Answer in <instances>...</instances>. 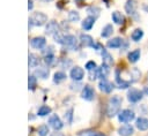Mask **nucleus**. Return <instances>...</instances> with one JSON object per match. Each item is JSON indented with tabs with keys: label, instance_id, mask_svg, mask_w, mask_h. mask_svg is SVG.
I'll use <instances>...</instances> for the list:
<instances>
[{
	"label": "nucleus",
	"instance_id": "obj_36",
	"mask_svg": "<svg viewBox=\"0 0 148 136\" xmlns=\"http://www.w3.org/2000/svg\"><path fill=\"white\" fill-rule=\"evenodd\" d=\"M94 131L88 129V130H83V131H80L79 133V136H94Z\"/></svg>",
	"mask_w": 148,
	"mask_h": 136
},
{
	"label": "nucleus",
	"instance_id": "obj_26",
	"mask_svg": "<svg viewBox=\"0 0 148 136\" xmlns=\"http://www.w3.org/2000/svg\"><path fill=\"white\" fill-rule=\"evenodd\" d=\"M112 32H113V27H112V24H106V25L102 29L101 36H102L103 38H108V37H110V36L112 35Z\"/></svg>",
	"mask_w": 148,
	"mask_h": 136
},
{
	"label": "nucleus",
	"instance_id": "obj_32",
	"mask_svg": "<svg viewBox=\"0 0 148 136\" xmlns=\"http://www.w3.org/2000/svg\"><path fill=\"white\" fill-rule=\"evenodd\" d=\"M37 84V78L35 75H30L28 78V85H29V90H34L36 88Z\"/></svg>",
	"mask_w": 148,
	"mask_h": 136
},
{
	"label": "nucleus",
	"instance_id": "obj_23",
	"mask_svg": "<svg viewBox=\"0 0 148 136\" xmlns=\"http://www.w3.org/2000/svg\"><path fill=\"white\" fill-rule=\"evenodd\" d=\"M111 17H112V21L116 23V24H124L125 23V17H124V15L120 13V12H113L112 13V15H111Z\"/></svg>",
	"mask_w": 148,
	"mask_h": 136
},
{
	"label": "nucleus",
	"instance_id": "obj_38",
	"mask_svg": "<svg viewBox=\"0 0 148 136\" xmlns=\"http://www.w3.org/2000/svg\"><path fill=\"white\" fill-rule=\"evenodd\" d=\"M50 136H65V135H64V134H61V133H59V131H57V130H56V133H52V134H51V135H50Z\"/></svg>",
	"mask_w": 148,
	"mask_h": 136
},
{
	"label": "nucleus",
	"instance_id": "obj_14",
	"mask_svg": "<svg viewBox=\"0 0 148 136\" xmlns=\"http://www.w3.org/2000/svg\"><path fill=\"white\" fill-rule=\"evenodd\" d=\"M96 73H97V77H99L101 80H105L106 76L110 73V66H108L105 63H102L101 67H97Z\"/></svg>",
	"mask_w": 148,
	"mask_h": 136
},
{
	"label": "nucleus",
	"instance_id": "obj_9",
	"mask_svg": "<svg viewBox=\"0 0 148 136\" xmlns=\"http://www.w3.org/2000/svg\"><path fill=\"white\" fill-rule=\"evenodd\" d=\"M49 124L54 129V130H60L62 127H64V123L61 121V119L57 115V114H53L49 118Z\"/></svg>",
	"mask_w": 148,
	"mask_h": 136
},
{
	"label": "nucleus",
	"instance_id": "obj_3",
	"mask_svg": "<svg viewBox=\"0 0 148 136\" xmlns=\"http://www.w3.org/2000/svg\"><path fill=\"white\" fill-rule=\"evenodd\" d=\"M143 91L142 90H139V89H135V88H131L128 91H127V100L130 103H139L142 98H143Z\"/></svg>",
	"mask_w": 148,
	"mask_h": 136
},
{
	"label": "nucleus",
	"instance_id": "obj_33",
	"mask_svg": "<svg viewBox=\"0 0 148 136\" xmlns=\"http://www.w3.org/2000/svg\"><path fill=\"white\" fill-rule=\"evenodd\" d=\"M84 68H86L88 71H92V70H95V69L97 68V65H96L95 61H88V62L86 63Z\"/></svg>",
	"mask_w": 148,
	"mask_h": 136
},
{
	"label": "nucleus",
	"instance_id": "obj_40",
	"mask_svg": "<svg viewBox=\"0 0 148 136\" xmlns=\"http://www.w3.org/2000/svg\"><path fill=\"white\" fill-rule=\"evenodd\" d=\"M32 7H34L32 0H29V1H28V8H29V9H32Z\"/></svg>",
	"mask_w": 148,
	"mask_h": 136
},
{
	"label": "nucleus",
	"instance_id": "obj_29",
	"mask_svg": "<svg viewBox=\"0 0 148 136\" xmlns=\"http://www.w3.org/2000/svg\"><path fill=\"white\" fill-rule=\"evenodd\" d=\"M51 113V107H49V106H46V105H42L39 108H38V111H37V114L39 115V116H45V115H47V114H50Z\"/></svg>",
	"mask_w": 148,
	"mask_h": 136
},
{
	"label": "nucleus",
	"instance_id": "obj_31",
	"mask_svg": "<svg viewBox=\"0 0 148 136\" xmlns=\"http://www.w3.org/2000/svg\"><path fill=\"white\" fill-rule=\"evenodd\" d=\"M80 20V14L76 12V10H71L68 13V21L71 22H76Z\"/></svg>",
	"mask_w": 148,
	"mask_h": 136
},
{
	"label": "nucleus",
	"instance_id": "obj_1",
	"mask_svg": "<svg viewBox=\"0 0 148 136\" xmlns=\"http://www.w3.org/2000/svg\"><path fill=\"white\" fill-rule=\"evenodd\" d=\"M121 103H123V99L119 96H117V95L112 96L109 99V103L106 105V114H108V116L113 118V116L118 115L119 112H120V108H121Z\"/></svg>",
	"mask_w": 148,
	"mask_h": 136
},
{
	"label": "nucleus",
	"instance_id": "obj_20",
	"mask_svg": "<svg viewBox=\"0 0 148 136\" xmlns=\"http://www.w3.org/2000/svg\"><path fill=\"white\" fill-rule=\"evenodd\" d=\"M58 31H59V25L57 24L56 21H51V22L47 23L46 29H45V33H46V35H52V36H53V35H56Z\"/></svg>",
	"mask_w": 148,
	"mask_h": 136
},
{
	"label": "nucleus",
	"instance_id": "obj_35",
	"mask_svg": "<svg viewBox=\"0 0 148 136\" xmlns=\"http://www.w3.org/2000/svg\"><path fill=\"white\" fill-rule=\"evenodd\" d=\"M44 61L46 65H51L54 61V54H49V55H44Z\"/></svg>",
	"mask_w": 148,
	"mask_h": 136
},
{
	"label": "nucleus",
	"instance_id": "obj_21",
	"mask_svg": "<svg viewBox=\"0 0 148 136\" xmlns=\"http://www.w3.org/2000/svg\"><path fill=\"white\" fill-rule=\"evenodd\" d=\"M35 76L36 77H39V78H43V80H45V78H47L49 77V74H50V70H49V68L47 67H38V68H36L35 69Z\"/></svg>",
	"mask_w": 148,
	"mask_h": 136
},
{
	"label": "nucleus",
	"instance_id": "obj_30",
	"mask_svg": "<svg viewBox=\"0 0 148 136\" xmlns=\"http://www.w3.org/2000/svg\"><path fill=\"white\" fill-rule=\"evenodd\" d=\"M37 133H38L39 136H47L49 133H50L49 126H47V124H42V126H39L38 129H37Z\"/></svg>",
	"mask_w": 148,
	"mask_h": 136
},
{
	"label": "nucleus",
	"instance_id": "obj_34",
	"mask_svg": "<svg viewBox=\"0 0 148 136\" xmlns=\"http://www.w3.org/2000/svg\"><path fill=\"white\" fill-rule=\"evenodd\" d=\"M65 120H66V122H68V123L72 122V120H73V108H69V109L65 113Z\"/></svg>",
	"mask_w": 148,
	"mask_h": 136
},
{
	"label": "nucleus",
	"instance_id": "obj_4",
	"mask_svg": "<svg viewBox=\"0 0 148 136\" xmlns=\"http://www.w3.org/2000/svg\"><path fill=\"white\" fill-rule=\"evenodd\" d=\"M134 119H135V113H134V111H132L130 108H125V109L120 111L118 114V120L121 123H130Z\"/></svg>",
	"mask_w": 148,
	"mask_h": 136
},
{
	"label": "nucleus",
	"instance_id": "obj_27",
	"mask_svg": "<svg viewBox=\"0 0 148 136\" xmlns=\"http://www.w3.org/2000/svg\"><path fill=\"white\" fill-rule=\"evenodd\" d=\"M87 13L90 15V16H94L95 18L99 15V13H101V8L99 7H97V6H89L88 8H87Z\"/></svg>",
	"mask_w": 148,
	"mask_h": 136
},
{
	"label": "nucleus",
	"instance_id": "obj_24",
	"mask_svg": "<svg viewBox=\"0 0 148 136\" xmlns=\"http://www.w3.org/2000/svg\"><path fill=\"white\" fill-rule=\"evenodd\" d=\"M142 37H143V30H142V29H140V28L135 29V30L131 33V38H132V40H133V41H135V43L140 41V40L142 39Z\"/></svg>",
	"mask_w": 148,
	"mask_h": 136
},
{
	"label": "nucleus",
	"instance_id": "obj_19",
	"mask_svg": "<svg viewBox=\"0 0 148 136\" xmlns=\"http://www.w3.org/2000/svg\"><path fill=\"white\" fill-rule=\"evenodd\" d=\"M140 56H141V50H140V48H135V50L131 51V52L127 54V59H128V61H130L131 63L138 62L139 59H140Z\"/></svg>",
	"mask_w": 148,
	"mask_h": 136
},
{
	"label": "nucleus",
	"instance_id": "obj_22",
	"mask_svg": "<svg viewBox=\"0 0 148 136\" xmlns=\"http://www.w3.org/2000/svg\"><path fill=\"white\" fill-rule=\"evenodd\" d=\"M101 53H102V58H103V63H105L108 66H112L113 65V58H112V55L104 47L101 51Z\"/></svg>",
	"mask_w": 148,
	"mask_h": 136
},
{
	"label": "nucleus",
	"instance_id": "obj_39",
	"mask_svg": "<svg viewBox=\"0 0 148 136\" xmlns=\"http://www.w3.org/2000/svg\"><path fill=\"white\" fill-rule=\"evenodd\" d=\"M142 91H143V93H145L146 96H148V85H146V86H143V89H142Z\"/></svg>",
	"mask_w": 148,
	"mask_h": 136
},
{
	"label": "nucleus",
	"instance_id": "obj_17",
	"mask_svg": "<svg viewBox=\"0 0 148 136\" xmlns=\"http://www.w3.org/2000/svg\"><path fill=\"white\" fill-rule=\"evenodd\" d=\"M135 127L141 130V131H146L148 130V119L145 116H140L135 120Z\"/></svg>",
	"mask_w": 148,
	"mask_h": 136
},
{
	"label": "nucleus",
	"instance_id": "obj_8",
	"mask_svg": "<svg viewBox=\"0 0 148 136\" xmlns=\"http://www.w3.org/2000/svg\"><path fill=\"white\" fill-rule=\"evenodd\" d=\"M80 43L84 47H91V48H94L95 45H96V41L92 39V37L87 35V33H81L80 35Z\"/></svg>",
	"mask_w": 148,
	"mask_h": 136
},
{
	"label": "nucleus",
	"instance_id": "obj_2",
	"mask_svg": "<svg viewBox=\"0 0 148 136\" xmlns=\"http://www.w3.org/2000/svg\"><path fill=\"white\" fill-rule=\"evenodd\" d=\"M29 22H30V27H31V25L42 27V25H44V24L47 22V16H46L44 13L37 12V13H35V14L29 18Z\"/></svg>",
	"mask_w": 148,
	"mask_h": 136
},
{
	"label": "nucleus",
	"instance_id": "obj_43",
	"mask_svg": "<svg viewBox=\"0 0 148 136\" xmlns=\"http://www.w3.org/2000/svg\"><path fill=\"white\" fill-rule=\"evenodd\" d=\"M42 1H44V2H50V1H52V0H42Z\"/></svg>",
	"mask_w": 148,
	"mask_h": 136
},
{
	"label": "nucleus",
	"instance_id": "obj_42",
	"mask_svg": "<svg viewBox=\"0 0 148 136\" xmlns=\"http://www.w3.org/2000/svg\"><path fill=\"white\" fill-rule=\"evenodd\" d=\"M74 1H75V2H77V3H79V2H82V1H84V0H74Z\"/></svg>",
	"mask_w": 148,
	"mask_h": 136
},
{
	"label": "nucleus",
	"instance_id": "obj_16",
	"mask_svg": "<svg viewBox=\"0 0 148 136\" xmlns=\"http://www.w3.org/2000/svg\"><path fill=\"white\" fill-rule=\"evenodd\" d=\"M95 17L94 16H87L82 22H81V27H82V29L83 30H86V31H89V30H91V28L94 27V24H95Z\"/></svg>",
	"mask_w": 148,
	"mask_h": 136
},
{
	"label": "nucleus",
	"instance_id": "obj_11",
	"mask_svg": "<svg viewBox=\"0 0 148 136\" xmlns=\"http://www.w3.org/2000/svg\"><path fill=\"white\" fill-rule=\"evenodd\" d=\"M136 8H138V3H136L135 0H127L126 1V3H125V12L130 16H135Z\"/></svg>",
	"mask_w": 148,
	"mask_h": 136
},
{
	"label": "nucleus",
	"instance_id": "obj_6",
	"mask_svg": "<svg viewBox=\"0 0 148 136\" xmlns=\"http://www.w3.org/2000/svg\"><path fill=\"white\" fill-rule=\"evenodd\" d=\"M81 98L84 99V100H88V101H91L95 99V90L92 86L90 85H84L83 89H82V92H81Z\"/></svg>",
	"mask_w": 148,
	"mask_h": 136
},
{
	"label": "nucleus",
	"instance_id": "obj_37",
	"mask_svg": "<svg viewBox=\"0 0 148 136\" xmlns=\"http://www.w3.org/2000/svg\"><path fill=\"white\" fill-rule=\"evenodd\" d=\"M72 65V61L69 60V59H64L62 60V63H61V66L64 67V68H67L68 66H71Z\"/></svg>",
	"mask_w": 148,
	"mask_h": 136
},
{
	"label": "nucleus",
	"instance_id": "obj_5",
	"mask_svg": "<svg viewBox=\"0 0 148 136\" xmlns=\"http://www.w3.org/2000/svg\"><path fill=\"white\" fill-rule=\"evenodd\" d=\"M77 44H79V40L76 39V37L74 35H66V36H64L62 45L68 47L69 50H77Z\"/></svg>",
	"mask_w": 148,
	"mask_h": 136
},
{
	"label": "nucleus",
	"instance_id": "obj_12",
	"mask_svg": "<svg viewBox=\"0 0 148 136\" xmlns=\"http://www.w3.org/2000/svg\"><path fill=\"white\" fill-rule=\"evenodd\" d=\"M30 45L36 50H43L44 46L46 45V40H45L44 37H40V36L39 37H35V38H32L30 40Z\"/></svg>",
	"mask_w": 148,
	"mask_h": 136
},
{
	"label": "nucleus",
	"instance_id": "obj_10",
	"mask_svg": "<svg viewBox=\"0 0 148 136\" xmlns=\"http://www.w3.org/2000/svg\"><path fill=\"white\" fill-rule=\"evenodd\" d=\"M118 134L120 136H132L134 134V127L130 123H125L118 128Z\"/></svg>",
	"mask_w": 148,
	"mask_h": 136
},
{
	"label": "nucleus",
	"instance_id": "obj_7",
	"mask_svg": "<svg viewBox=\"0 0 148 136\" xmlns=\"http://www.w3.org/2000/svg\"><path fill=\"white\" fill-rule=\"evenodd\" d=\"M69 76H71V78H72L73 81H75V82H80V81L84 77V70H83L81 67L75 66V67H73V68L71 69Z\"/></svg>",
	"mask_w": 148,
	"mask_h": 136
},
{
	"label": "nucleus",
	"instance_id": "obj_13",
	"mask_svg": "<svg viewBox=\"0 0 148 136\" xmlns=\"http://www.w3.org/2000/svg\"><path fill=\"white\" fill-rule=\"evenodd\" d=\"M98 88L102 92L104 93H110L112 90H113V84L111 82H109L106 78L105 80H101L99 83H98Z\"/></svg>",
	"mask_w": 148,
	"mask_h": 136
},
{
	"label": "nucleus",
	"instance_id": "obj_18",
	"mask_svg": "<svg viewBox=\"0 0 148 136\" xmlns=\"http://www.w3.org/2000/svg\"><path fill=\"white\" fill-rule=\"evenodd\" d=\"M124 44V39H121L120 37H114L110 40H108L106 43V46L109 48H120Z\"/></svg>",
	"mask_w": 148,
	"mask_h": 136
},
{
	"label": "nucleus",
	"instance_id": "obj_28",
	"mask_svg": "<svg viewBox=\"0 0 148 136\" xmlns=\"http://www.w3.org/2000/svg\"><path fill=\"white\" fill-rule=\"evenodd\" d=\"M65 80H66V74L64 71H57V73H54V75H53V82L54 83L59 84V83H61Z\"/></svg>",
	"mask_w": 148,
	"mask_h": 136
},
{
	"label": "nucleus",
	"instance_id": "obj_15",
	"mask_svg": "<svg viewBox=\"0 0 148 136\" xmlns=\"http://www.w3.org/2000/svg\"><path fill=\"white\" fill-rule=\"evenodd\" d=\"M116 83H117V85H118L119 89H128L132 82L124 80V78L119 75V70H117V71H116Z\"/></svg>",
	"mask_w": 148,
	"mask_h": 136
},
{
	"label": "nucleus",
	"instance_id": "obj_25",
	"mask_svg": "<svg viewBox=\"0 0 148 136\" xmlns=\"http://www.w3.org/2000/svg\"><path fill=\"white\" fill-rule=\"evenodd\" d=\"M28 63H29V67H30V68L37 67V66L39 65V59H38V56H37L36 54H34V53H30L29 56H28Z\"/></svg>",
	"mask_w": 148,
	"mask_h": 136
},
{
	"label": "nucleus",
	"instance_id": "obj_41",
	"mask_svg": "<svg viewBox=\"0 0 148 136\" xmlns=\"http://www.w3.org/2000/svg\"><path fill=\"white\" fill-rule=\"evenodd\" d=\"M94 136H106L105 134H103V133H96Z\"/></svg>",
	"mask_w": 148,
	"mask_h": 136
}]
</instances>
